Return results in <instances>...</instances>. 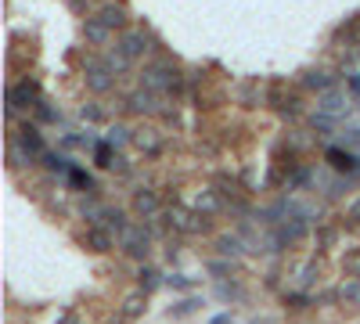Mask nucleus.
<instances>
[{
    "mask_svg": "<svg viewBox=\"0 0 360 324\" xmlns=\"http://www.w3.org/2000/svg\"><path fill=\"white\" fill-rule=\"evenodd\" d=\"M141 83H144V91L173 94V91H180V72H176V65H169V62H155V65H148V69L141 72Z\"/></svg>",
    "mask_w": 360,
    "mask_h": 324,
    "instance_id": "nucleus-1",
    "label": "nucleus"
},
{
    "mask_svg": "<svg viewBox=\"0 0 360 324\" xmlns=\"http://www.w3.org/2000/svg\"><path fill=\"white\" fill-rule=\"evenodd\" d=\"M152 37H148L144 33V29H127V33H123V40H119V51H123L127 58H130V62H134V58H141V54H148V51H152Z\"/></svg>",
    "mask_w": 360,
    "mask_h": 324,
    "instance_id": "nucleus-2",
    "label": "nucleus"
},
{
    "mask_svg": "<svg viewBox=\"0 0 360 324\" xmlns=\"http://www.w3.org/2000/svg\"><path fill=\"white\" fill-rule=\"evenodd\" d=\"M112 76H115V72H112L105 62H90V65H86V79H90V86H94L98 94H101V91H108V86L115 83Z\"/></svg>",
    "mask_w": 360,
    "mask_h": 324,
    "instance_id": "nucleus-3",
    "label": "nucleus"
},
{
    "mask_svg": "<svg viewBox=\"0 0 360 324\" xmlns=\"http://www.w3.org/2000/svg\"><path fill=\"white\" fill-rule=\"evenodd\" d=\"M127 105L134 112H159V101H155V91H134L127 98Z\"/></svg>",
    "mask_w": 360,
    "mask_h": 324,
    "instance_id": "nucleus-4",
    "label": "nucleus"
},
{
    "mask_svg": "<svg viewBox=\"0 0 360 324\" xmlns=\"http://www.w3.org/2000/svg\"><path fill=\"white\" fill-rule=\"evenodd\" d=\"M127 18H130V15H127L123 8H119V4H105L98 22H105L108 29H127Z\"/></svg>",
    "mask_w": 360,
    "mask_h": 324,
    "instance_id": "nucleus-5",
    "label": "nucleus"
},
{
    "mask_svg": "<svg viewBox=\"0 0 360 324\" xmlns=\"http://www.w3.org/2000/svg\"><path fill=\"white\" fill-rule=\"evenodd\" d=\"M303 86H310V91H332L335 76L324 72V69H317V72H307V76H303Z\"/></svg>",
    "mask_w": 360,
    "mask_h": 324,
    "instance_id": "nucleus-6",
    "label": "nucleus"
},
{
    "mask_svg": "<svg viewBox=\"0 0 360 324\" xmlns=\"http://www.w3.org/2000/svg\"><path fill=\"white\" fill-rule=\"evenodd\" d=\"M18 134H22V137H18V141H22V144H25V148H29V152H37V155H40V152H44V141H40V130H37V127H33V123H25V127H22V130H18Z\"/></svg>",
    "mask_w": 360,
    "mask_h": 324,
    "instance_id": "nucleus-7",
    "label": "nucleus"
},
{
    "mask_svg": "<svg viewBox=\"0 0 360 324\" xmlns=\"http://www.w3.org/2000/svg\"><path fill=\"white\" fill-rule=\"evenodd\" d=\"M86 40L90 44H105L108 40V25L105 22H86Z\"/></svg>",
    "mask_w": 360,
    "mask_h": 324,
    "instance_id": "nucleus-8",
    "label": "nucleus"
},
{
    "mask_svg": "<svg viewBox=\"0 0 360 324\" xmlns=\"http://www.w3.org/2000/svg\"><path fill=\"white\" fill-rule=\"evenodd\" d=\"M137 148H141V152H159V137H155V130L137 134Z\"/></svg>",
    "mask_w": 360,
    "mask_h": 324,
    "instance_id": "nucleus-9",
    "label": "nucleus"
},
{
    "mask_svg": "<svg viewBox=\"0 0 360 324\" xmlns=\"http://www.w3.org/2000/svg\"><path fill=\"white\" fill-rule=\"evenodd\" d=\"M346 105H349V101H346L342 94H332V98H324V105H321V108H324V112H342Z\"/></svg>",
    "mask_w": 360,
    "mask_h": 324,
    "instance_id": "nucleus-10",
    "label": "nucleus"
},
{
    "mask_svg": "<svg viewBox=\"0 0 360 324\" xmlns=\"http://www.w3.org/2000/svg\"><path fill=\"white\" fill-rule=\"evenodd\" d=\"M108 141H112V144H123V141H127V127H112V130H108Z\"/></svg>",
    "mask_w": 360,
    "mask_h": 324,
    "instance_id": "nucleus-11",
    "label": "nucleus"
},
{
    "mask_svg": "<svg viewBox=\"0 0 360 324\" xmlns=\"http://www.w3.org/2000/svg\"><path fill=\"white\" fill-rule=\"evenodd\" d=\"M83 119H94V123H98V119H101V108H98V105H90V108L83 105Z\"/></svg>",
    "mask_w": 360,
    "mask_h": 324,
    "instance_id": "nucleus-12",
    "label": "nucleus"
}]
</instances>
